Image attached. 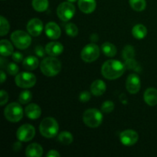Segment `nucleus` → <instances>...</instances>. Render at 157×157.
<instances>
[{
	"label": "nucleus",
	"instance_id": "nucleus-18",
	"mask_svg": "<svg viewBox=\"0 0 157 157\" xmlns=\"http://www.w3.org/2000/svg\"><path fill=\"white\" fill-rule=\"evenodd\" d=\"M106 84L102 80H96L90 85V91L96 97L101 96L106 91Z\"/></svg>",
	"mask_w": 157,
	"mask_h": 157
},
{
	"label": "nucleus",
	"instance_id": "nucleus-40",
	"mask_svg": "<svg viewBox=\"0 0 157 157\" xmlns=\"http://www.w3.org/2000/svg\"><path fill=\"white\" fill-rule=\"evenodd\" d=\"M12 148L15 150V152H18L21 150V144L20 142H16L14 144V145L12 146Z\"/></svg>",
	"mask_w": 157,
	"mask_h": 157
},
{
	"label": "nucleus",
	"instance_id": "nucleus-29",
	"mask_svg": "<svg viewBox=\"0 0 157 157\" xmlns=\"http://www.w3.org/2000/svg\"><path fill=\"white\" fill-rule=\"evenodd\" d=\"M32 92L27 90H23V91L20 94L19 98H18V101H19L20 104H27L32 101Z\"/></svg>",
	"mask_w": 157,
	"mask_h": 157
},
{
	"label": "nucleus",
	"instance_id": "nucleus-39",
	"mask_svg": "<svg viewBox=\"0 0 157 157\" xmlns=\"http://www.w3.org/2000/svg\"><path fill=\"white\" fill-rule=\"evenodd\" d=\"M47 157H60V154L57 150H52L48 153Z\"/></svg>",
	"mask_w": 157,
	"mask_h": 157
},
{
	"label": "nucleus",
	"instance_id": "nucleus-26",
	"mask_svg": "<svg viewBox=\"0 0 157 157\" xmlns=\"http://www.w3.org/2000/svg\"><path fill=\"white\" fill-rule=\"evenodd\" d=\"M58 141L60 143H61L64 145H70L72 142H73V135L68 131H63L61 133H60V134L58 135Z\"/></svg>",
	"mask_w": 157,
	"mask_h": 157
},
{
	"label": "nucleus",
	"instance_id": "nucleus-35",
	"mask_svg": "<svg viewBox=\"0 0 157 157\" xmlns=\"http://www.w3.org/2000/svg\"><path fill=\"white\" fill-rule=\"evenodd\" d=\"M90 97H91V95L88 91H83L80 94L79 100L82 103H87L90 101Z\"/></svg>",
	"mask_w": 157,
	"mask_h": 157
},
{
	"label": "nucleus",
	"instance_id": "nucleus-22",
	"mask_svg": "<svg viewBox=\"0 0 157 157\" xmlns=\"http://www.w3.org/2000/svg\"><path fill=\"white\" fill-rule=\"evenodd\" d=\"M38 60L35 56H29L23 60L22 65L25 70L33 71L38 66Z\"/></svg>",
	"mask_w": 157,
	"mask_h": 157
},
{
	"label": "nucleus",
	"instance_id": "nucleus-25",
	"mask_svg": "<svg viewBox=\"0 0 157 157\" xmlns=\"http://www.w3.org/2000/svg\"><path fill=\"white\" fill-rule=\"evenodd\" d=\"M48 5V0H32V6L38 12H43L47 10Z\"/></svg>",
	"mask_w": 157,
	"mask_h": 157
},
{
	"label": "nucleus",
	"instance_id": "nucleus-19",
	"mask_svg": "<svg viewBox=\"0 0 157 157\" xmlns=\"http://www.w3.org/2000/svg\"><path fill=\"white\" fill-rule=\"evenodd\" d=\"M43 154V148L40 144L34 143L27 147L25 155L28 157H41Z\"/></svg>",
	"mask_w": 157,
	"mask_h": 157
},
{
	"label": "nucleus",
	"instance_id": "nucleus-10",
	"mask_svg": "<svg viewBox=\"0 0 157 157\" xmlns=\"http://www.w3.org/2000/svg\"><path fill=\"white\" fill-rule=\"evenodd\" d=\"M35 135V129L31 124H24L17 130V139L21 142H29L32 140Z\"/></svg>",
	"mask_w": 157,
	"mask_h": 157
},
{
	"label": "nucleus",
	"instance_id": "nucleus-21",
	"mask_svg": "<svg viewBox=\"0 0 157 157\" xmlns=\"http://www.w3.org/2000/svg\"><path fill=\"white\" fill-rule=\"evenodd\" d=\"M0 54L2 56H9L13 54V46L12 43L6 39H2L0 41Z\"/></svg>",
	"mask_w": 157,
	"mask_h": 157
},
{
	"label": "nucleus",
	"instance_id": "nucleus-36",
	"mask_svg": "<svg viewBox=\"0 0 157 157\" xmlns=\"http://www.w3.org/2000/svg\"><path fill=\"white\" fill-rule=\"evenodd\" d=\"M8 100H9L8 93L5 91L4 90H2L1 92H0V105H5L8 102Z\"/></svg>",
	"mask_w": 157,
	"mask_h": 157
},
{
	"label": "nucleus",
	"instance_id": "nucleus-37",
	"mask_svg": "<svg viewBox=\"0 0 157 157\" xmlns=\"http://www.w3.org/2000/svg\"><path fill=\"white\" fill-rule=\"evenodd\" d=\"M35 53L36 54L38 57H40V58H42V57H44V55H45L46 51H45V49L43 48L42 46L38 45L35 47Z\"/></svg>",
	"mask_w": 157,
	"mask_h": 157
},
{
	"label": "nucleus",
	"instance_id": "nucleus-28",
	"mask_svg": "<svg viewBox=\"0 0 157 157\" xmlns=\"http://www.w3.org/2000/svg\"><path fill=\"white\" fill-rule=\"evenodd\" d=\"M0 35L1 36H5L7 35L10 29V25L8 21V20L5 18L4 16L0 17Z\"/></svg>",
	"mask_w": 157,
	"mask_h": 157
},
{
	"label": "nucleus",
	"instance_id": "nucleus-11",
	"mask_svg": "<svg viewBox=\"0 0 157 157\" xmlns=\"http://www.w3.org/2000/svg\"><path fill=\"white\" fill-rule=\"evenodd\" d=\"M139 139L138 133L135 130H126L123 131L120 135V140L123 145L126 147H131L133 146Z\"/></svg>",
	"mask_w": 157,
	"mask_h": 157
},
{
	"label": "nucleus",
	"instance_id": "nucleus-1",
	"mask_svg": "<svg viewBox=\"0 0 157 157\" xmlns=\"http://www.w3.org/2000/svg\"><path fill=\"white\" fill-rule=\"evenodd\" d=\"M125 64L117 60H108L104 63L101 68L102 75L108 80L121 78L125 71Z\"/></svg>",
	"mask_w": 157,
	"mask_h": 157
},
{
	"label": "nucleus",
	"instance_id": "nucleus-5",
	"mask_svg": "<svg viewBox=\"0 0 157 157\" xmlns=\"http://www.w3.org/2000/svg\"><path fill=\"white\" fill-rule=\"evenodd\" d=\"M23 109L18 103H11L6 106L4 110V116L7 121L12 123H17L23 117Z\"/></svg>",
	"mask_w": 157,
	"mask_h": 157
},
{
	"label": "nucleus",
	"instance_id": "nucleus-8",
	"mask_svg": "<svg viewBox=\"0 0 157 157\" xmlns=\"http://www.w3.org/2000/svg\"><path fill=\"white\" fill-rule=\"evenodd\" d=\"M100 56V48L96 44H88L82 49L81 53V59L87 63L96 61Z\"/></svg>",
	"mask_w": 157,
	"mask_h": 157
},
{
	"label": "nucleus",
	"instance_id": "nucleus-42",
	"mask_svg": "<svg viewBox=\"0 0 157 157\" xmlns=\"http://www.w3.org/2000/svg\"><path fill=\"white\" fill-rule=\"evenodd\" d=\"M90 39L93 41H97L98 40V36L96 35V34H93V35L90 36Z\"/></svg>",
	"mask_w": 157,
	"mask_h": 157
},
{
	"label": "nucleus",
	"instance_id": "nucleus-33",
	"mask_svg": "<svg viewBox=\"0 0 157 157\" xmlns=\"http://www.w3.org/2000/svg\"><path fill=\"white\" fill-rule=\"evenodd\" d=\"M6 70L10 75H17L18 73V71H19V67L15 63H9L6 66Z\"/></svg>",
	"mask_w": 157,
	"mask_h": 157
},
{
	"label": "nucleus",
	"instance_id": "nucleus-4",
	"mask_svg": "<svg viewBox=\"0 0 157 157\" xmlns=\"http://www.w3.org/2000/svg\"><path fill=\"white\" fill-rule=\"evenodd\" d=\"M83 121L88 127L97 128L102 124L103 115L98 109H88L83 114Z\"/></svg>",
	"mask_w": 157,
	"mask_h": 157
},
{
	"label": "nucleus",
	"instance_id": "nucleus-31",
	"mask_svg": "<svg viewBox=\"0 0 157 157\" xmlns=\"http://www.w3.org/2000/svg\"><path fill=\"white\" fill-rule=\"evenodd\" d=\"M122 56L125 60L133 58L135 56V49L132 45H127L124 47L122 52Z\"/></svg>",
	"mask_w": 157,
	"mask_h": 157
},
{
	"label": "nucleus",
	"instance_id": "nucleus-38",
	"mask_svg": "<svg viewBox=\"0 0 157 157\" xmlns=\"http://www.w3.org/2000/svg\"><path fill=\"white\" fill-rule=\"evenodd\" d=\"M12 59H13L14 61H15L17 63L21 62V61H22L24 60L23 59V55L21 52H15V53L12 54Z\"/></svg>",
	"mask_w": 157,
	"mask_h": 157
},
{
	"label": "nucleus",
	"instance_id": "nucleus-7",
	"mask_svg": "<svg viewBox=\"0 0 157 157\" xmlns=\"http://www.w3.org/2000/svg\"><path fill=\"white\" fill-rule=\"evenodd\" d=\"M75 14V6L70 2H64L58 6L57 15L63 21H67L71 19Z\"/></svg>",
	"mask_w": 157,
	"mask_h": 157
},
{
	"label": "nucleus",
	"instance_id": "nucleus-16",
	"mask_svg": "<svg viewBox=\"0 0 157 157\" xmlns=\"http://www.w3.org/2000/svg\"><path fill=\"white\" fill-rule=\"evenodd\" d=\"M25 115L29 119L36 120L41 117V109L38 104H30L25 107Z\"/></svg>",
	"mask_w": 157,
	"mask_h": 157
},
{
	"label": "nucleus",
	"instance_id": "nucleus-13",
	"mask_svg": "<svg viewBox=\"0 0 157 157\" xmlns=\"http://www.w3.org/2000/svg\"><path fill=\"white\" fill-rule=\"evenodd\" d=\"M27 30L32 36H39L43 31V22L39 18H32L28 22Z\"/></svg>",
	"mask_w": 157,
	"mask_h": 157
},
{
	"label": "nucleus",
	"instance_id": "nucleus-17",
	"mask_svg": "<svg viewBox=\"0 0 157 157\" xmlns=\"http://www.w3.org/2000/svg\"><path fill=\"white\" fill-rule=\"evenodd\" d=\"M78 4L80 10L86 14L92 13L97 6L95 0H78Z\"/></svg>",
	"mask_w": 157,
	"mask_h": 157
},
{
	"label": "nucleus",
	"instance_id": "nucleus-3",
	"mask_svg": "<svg viewBox=\"0 0 157 157\" xmlns=\"http://www.w3.org/2000/svg\"><path fill=\"white\" fill-rule=\"evenodd\" d=\"M59 130V126L56 120L53 117H46L41 122L39 131L41 136L50 139L57 136Z\"/></svg>",
	"mask_w": 157,
	"mask_h": 157
},
{
	"label": "nucleus",
	"instance_id": "nucleus-27",
	"mask_svg": "<svg viewBox=\"0 0 157 157\" xmlns=\"http://www.w3.org/2000/svg\"><path fill=\"white\" fill-rule=\"evenodd\" d=\"M129 2L132 9L136 12H142L147 7L146 0H129Z\"/></svg>",
	"mask_w": 157,
	"mask_h": 157
},
{
	"label": "nucleus",
	"instance_id": "nucleus-15",
	"mask_svg": "<svg viewBox=\"0 0 157 157\" xmlns=\"http://www.w3.org/2000/svg\"><path fill=\"white\" fill-rule=\"evenodd\" d=\"M45 51L46 53L50 56L56 57L62 54L64 47L61 43L58 42V41H52L46 44Z\"/></svg>",
	"mask_w": 157,
	"mask_h": 157
},
{
	"label": "nucleus",
	"instance_id": "nucleus-14",
	"mask_svg": "<svg viewBox=\"0 0 157 157\" xmlns=\"http://www.w3.org/2000/svg\"><path fill=\"white\" fill-rule=\"evenodd\" d=\"M45 34L51 39L56 40L61 36V31L58 24L54 21H50L45 26Z\"/></svg>",
	"mask_w": 157,
	"mask_h": 157
},
{
	"label": "nucleus",
	"instance_id": "nucleus-24",
	"mask_svg": "<svg viewBox=\"0 0 157 157\" xmlns=\"http://www.w3.org/2000/svg\"><path fill=\"white\" fill-rule=\"evenodd\" d=\"M101 49L102 52L107 57H114L117 55V48L113 44L110 42H105L101 45Z\"/></svg>",
	"mask_w": 157,
	"mask_h": 157
},
{
	"label": "nucleus",
	"instance_id": "nucleus-9",
	"mask_svg": "<svg viewBox=\"0 0 157 157\" xmlns=\"http://www.w3.org/2000/svg\"><path fill=\"white\" fill-rule=\"evenodd\" d=\"M37 78L35 75L29 72H21L15 77V82L18 87L21 88H30L36 84Z\"/></svg>",
	"mask_w": 157,
	"mask_h": 157
},
{
	"label": "nucleus",
	"instance_id": "nucleus-2",
	"mask_svg": "<svg viewBox=\"0 0 157 157\" xmlns=\"http://www.w3.org/2000/svg\"><path fill=\"white\" fill-rule=\"evenodd\" d=\"M40 68L43 75L47 77H54L61 71V63L55 57H48L42 60Z\"/></svg>",
	"mask_w": 157,
	"mask_h": 157
},
{
	"label": "nucleus",
	"instance_id": "nucleus-30",
	"mask_svg": "<svg viewBox=\"0 0 157 157\" xmlns=\"http://www.w3.org/2000/svg\"><path fill=\"white\" fill-rule=\"evenodd\" d=\"M65 32L70 37H76L78 34V29L74 23H67L65 26Z\"/></svg>",
	"mask_w": 157,
	"mask_h": 157
},
{
	"label": "nucleus",
	"instance_id": "nucleus-41",
	"mask_svg": "<svg viewBox=\"0 0 157 157\" xmlns=\"http://www.w3.org/2000/svg\"><path fill=\"white\" fill-rule=\"evenodd\" d=\"M1 78V84H3L6 80V75L3 70H1V78Z\"/></svg>",
	"mask_w": 157,
	"mask_h": 157
},
{
	"label": "nucleus",
	"instance_id": "nucleus-20",
	"mask_svg": "<svg viewBox=\"0 0 157 157\" xmlns=\"http://www.w3.org/2000/svg\"><path fill=\"white\" fill-rule=\"evenodd\" d=\"M144 98L145 102L150 106H155L157 104V90L154 87L147 89L144 93Z\"/></svg>",
	"mask_w": 157,
	"mask_h": 157
},
{
	"label": "nucleus",
	"instance_id": "nucleus-32",
	"mask_svg": "<svg viewBox=\"0 0 157 157\" xmlns=\"http://www.w3.org/2000/svg\"><path fill=\"white\" fill-rule=\"evenodd\" d=\"M114 109V104L111 101H107L103 103L101 106V110L105 113H109L112 112Z\"/></svg>",
	"mask_w": 157,
	"mask_h": 157
},
{
	"label": "nucleus",
	"instance_id": "nucleus-43",
	"mask_svg": "<svg viewBox=\"0 0 157 157\" xmlns=\"http://www.w3.org/2000/svg\"><path fill=\"white\" fill-rule=\"evenodd\" d=\"M67 2H76L77 0H67Z\"/></svg>",
	"mask_w": 157,
	"mask_h": 157
},
{
	"label": "nucleus",
	"instance_id": "nucleus-23",
	"mask_svg": "<svg viewBox=\"0 0 157 157\" xmlns=\"http://www.w3.org/2000/svg\"><path fill=\"white\" fill-rule=\"evenodd\" d=\"M132 34H133V36L136 38V39H143V38L147 36V29L146 28L145 25L142 24L136 25L133 28Z\"/></svg>",
	"mask_w": 157,
	"mask_h": 157
},
{
	"label": "nucleus",
	"instance_id": "nucleus-34",
	"mask_svg": "<svg viewBox=\"0 0 157 157\" xmlns=\"http://www.w3.org/2000/svg\"><path fill=\"white\" fill-rule=\"evenodd\" d=\"M125 67L127 69H136L137 70L138 64L137 62L135 61L134 58H130V59L125 60Z\"/></svg>",
	"mask_w": 157,
	"mask_h": 157
},
{
	"label": "nucleus",
	"instance_id": "nucleus-6",
	"mask_svg": "<svg viewBox=\"0 0 157 157\" xmlns=\"http://www.w3.org/2000/svg\"><path fill=\"white\" fill-rule=\"evenodd\" d=\"M10 38L14 45L21 50L29 48L32 43V38L29 34L21 30H17L12 32Z\"/></svg>",
	"mask_w": 157,
	"mask_h": 157
},
{
	"label": "nucleus",
	"instance_id": "nucleus-12",
	"mask_svg": "<svg viewBox=\"0 0 157 157\" xmlns=\"http://www.w3.org/2000/svg\"><path fill=\"white\" fill-rule=\"evenodd\" d=\"M141 87V81L140 77L136 74L129 75L126 81V87L129 93L134 94L139 92Z\"/></svg>",
	"mask_w": 157,
	"mask_h": 157
}]
</instances>
